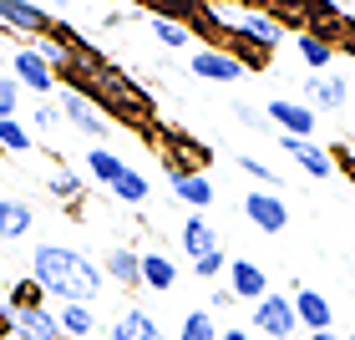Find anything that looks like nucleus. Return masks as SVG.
I'll return each mask as SVG.
<instances>
[{
    "label": "nucleus",
    "mask_w": 355,
    "mask_h": 340,
    "mask_svg": "<svg viewBox=\"0 0 355 340\" xmlns=\"http://www.w3.org/2000/svg\"><path fill=\"white\" fill-rule=\"evenodd\" d=\"M218 315L208 310V305H198V310H183V320H178V340H218Z\"/></svg>",
    "instance_id": "b1692460"
},
{
    "label": "nucleus",
    "mask_w": 355,
    "mask_h": 340,
    "mask_svg": "<svg viewBox=\"0 0 355 340\" xmlns=\"http://www.w3.org/2000/svg\"><path fill=\"white\" fill-rule=\"evenodd\" d=\"M345 340H355V335H345Z\"/></svg>",
    "instance_id": "58836bf2"
},
{
    "label": "nucleus",
    "mask_w": 355,
    "mask_h": 340,
    "mask_svg": "<svg viewBox=\"0 0 355 340\" xmlns=\"http://www.w3.org/2000/svg\"><path fill=\"white\" fill-rule=\"evenodd\" d=\"M56 122H61V107L56 102H36V107H31V133H51Z\"/></svg>",
    "instance_id": "72a5a7b5"
},
{
    "label": "nucleus",
    "mask_w": 355,
    "mask_h": 340,
    "mask_svg": "<svg viewBox=\"0 0 355 340\" xmlns=\"http://www.w3.org/2000/svg\"><path fill=\"white\" fill-rule=\"evenodd\" d=\"M239 173H249L254 183H264V188H274V193H279V173H274V168L264 163V158H249V153H239Z\"/></svg>",
    "instance_id": "c756f323"
},
{
    "label": "nucleus",
    "mask_w": 355,
    "mask_h": 340,
    "mask_svg": "<svg viewBox=\"0 0 355 340\" xmlns=\"http://www.w3.org/2000/svg\"><path fill=\"white\" fill-rule=\"evenodd\" d=\"M0 117H21V82L0 76Z\"/></svg>",
    "instance_id": "473e14b6"
},
{
    "label": "nucleus",
    "mask_w": 355,
    "mask_h": 340,
    "mask_svg": "<svg viewBox=\"0 0 355 340\" xmlns=\"http://www.w3.org/2000/svg\"><path fill=\"white\" fill-rule=\"evenodd\" d=\"M112 193V198H117V203H127V208H142V203H148V173H137V168H127L122 178H117V183H112L107 188Z\"/></svg>",
    "instance_id": "a878e982"
},
{
    "label": "nucleus",
    "mask_w": 355,
    "mask_h": 340,
    "mask_svg": "<svg viewBox=\"0 0 355 340\" xmlns=\"http://www.w3.org/2000/svg\"><path fill=\"white\" fill-rule=\"evenodd\" d=\"M188 71L198 76V82H218V87H234V82H244V76H249L244 56H239V51H223V46H193Z\"/></svg>",
    "instance_id": "20e7f679"
},
{
    "label": "nucleus",
    "mask_w": 355,
    "mask_h": 340,
    "mask_svg": "<svg viewBox=\"0 0 355 340\" xmlns=\"http://www.w3.org/2000/svg\"><path fill=\"white\" fill-rule=\"evenodd\" d=\"M56 325H61V340H92L96 335V310L92 305H56Z\"/></svg>",
    "instance_id": "4be33fe9"
},
{
    "label": "nucleus",
    "mask_w": 355,
    "mask_h": 340,
    "mask_svg": "<svg viewBox=\"0 0 355 340\" xmlns=\"http://www.w3.org/2000/svg\"><path fill=\"white\" fill-rule=\"evenodd\" d=\"M234 305H239V300H234L229 284H214V289H208V310H214V315H218V310H234Z\"/></svg>",
    "instance_id": "f704fd0d"
},
{
    "label": "nucleus",
    "mask_w": 355,
    "mask_h": 340,
    "mask_svg": "<svg viewBox=\"0 0 355 340\" xmlns=\"http://www.w3.org/2000/svg\"><path fill=\"white\" fill-rule=\"evenodd\" d=\"M0 31H26V36H51L56 21L36 0H0Z\"/></svg>",
    "instance_id": "9d476101"
},
{
    "label": "nucleus",
    "mask_w": 355,
    "mask_h": 340,
    "mask_svg": "<svg viewBox=\"0 0 355 340\" xmlns=\"http://www.w3.org/2000/svg\"><path fill=\"white\" fill-rule=\"evenodd\" d=\"M193 280H203V284H218L223 280V274H229V254H223V249H214V254H203V259H193Z\"/></svg>",
    "instance_id": "c85d7f7f"
},
{
    "label": "nucleus",
    "mask_w": 355,
    "mask_h": 340,
    "mask_svg": "<svg viewBox=\"0 0 355 340\" xmlns=\"http://www.w3.org/2000/svg\"><path fill=\"white\" fill-rule=\"evenodd\" d=\"M10 335L15 340H61L56 310L41 305V310H10Z\"/></svg>",
    "instance_id": "f3484780"
},
{
    "label": "nucleus",
    "mask_w": 355,
    "mask_h": 340,
    "mask_svg": "<svg viewBox=\"0 0 355 340\" xmlns=\"http://www.w3.org/2000/svg\"><path fill=\"white\" fill-rule=\"evenodd\" d=\"M178 259L163 254V249H142V289H153V295H168V289H178Z\"/></svg>",
    "instance_id": "6ab92c4d"
},
{
    "label": "nucleus",
    "mask_w": 355,
    "mask_h": 340,
    "mask_svg": "<svg viewBox=\"0 0 355 340\" xmlns=\"http://www.w3.org/2000/svg\"><path fill=\"white\" fill-rule=\"evenodd\" d=\"M148 31L168 46V51H188V41H193V26H188V21H178V15H153Z\"/></svg>",
    "instance_id": "393cba45"
},
{
    "label": "nucleus",
    "mask_w": 355,
    "mask_h": 340,
    "mask_svg": "<svg viewBox=\"0 0 355 340\" xmlns=\"http://www.w3.org/2000/svg\"><path fill=\"white\" fill-rule=\"evenodd\" d=\"M178 249H183V254H188V264H193V259L214 254V249H223V244H218V229H214V223H208L203 214H188V219H183V229H178Z\"/></svg>",
    "instance_id": "a211bd4d"
},
{
    "label": "nucleus",
    "mask_w": 355,
    "mask_h": 340,
    "mask_svg": "<svg viewBox=\"0 0 355 340\" xmlns=\"http://www.w3.org/2000/svg\"><path fill=\"white\" fill-rule=\"evenodd\" d=\"M295 51H300V61H304L310 71H330V67H335V51H340V46L325 41V36H315V31H300V36H295Z\"/></svg>",
    "instance_id": "5701e85b"
},
{
    "label": "nucleus",
    "mask_w": 355,
    "mask_h": 340,
    "mask_svg": "<svg viewBox=\"0 0 355 340\" xmlns=\"http://www.w3.org/2000/svg\"><path fill=\"white\" fill-rule=\"evenodd\" d=\"M264 117L279 137H315V127H320V112L310 102H295V96H269Z\"/></svg>",
    "instance_id": "0eeeda50"
},
{
    "label": "nucleus",
    "mask_w": 355,
    "mask_h": 340,
    "mask_svg": "<svg viewBox=\"0 0 355 340\" xmlns=\"http://www.w3.org/2000/svg\"><path fill=\"white\" fill-rule=\"evenodd\" d=\"M310 340H345L340 330H320V335H310Z\"/></svg>",
    "instance_id": "e433bc0d"
},
{
    "label": "nucleus",
    "mask_w": 355,
    "mask_h": 340,
    "mask_svg": "<svg viewBox=\"0 0 355 340\" xmlns=\"http://www.w3.org/2000/svg\"><path fill=\"white\" fill-rule=\"evenodd\" d=\"M218 340H254V330H249V325H223Z\"/></svg>",
    "instance_id": "c9c22d12"
},
{
    "label": "nucleus",
    "mask_w": 355,
    "mask_h": 340,
    "mask_svg": "<svg viewBox=\"0 0 355 340\" xmlns=\"http://www.w3.org/2000/svg\"><path fill=\"white\" fill-rule=\"evenodd\" d=\"M10 76L21 82V92H36L41 102L56 92V71L41 61V51H36V46H15V51H10Z\"/></svg>",
    "instance_id": "6e6552de"
},
{
    "label": "nucleus",
    "mask_w": 355,
    "mask_h": 340,
    "mask_svg": "<svg viewBox=\"0 0 355 340\" xmlns=\"http://www.w3.org/2000/svg\"><path fill=\"white\" fill-rule=\"evenodd\" d=\"M279 148L295 158V163L310 173V178H320V183H325V178H335V158H330V148H320L315 137H279Z\"/></svg>",
    "instance_id": "2eb2a0df"
},
{
    "label": "nucleus",
    "mask_w": 355,
    "mask_h": 340,
    "mask_svg": "<svg viewBox=\"0 0 355 340\" xmlns=\"http://www.w3.org/2000/svg\"><path fill=\"white\" fill-rule=\"evenodd\" d=\"M229 112H234V122H239V127H249V133H274V127H269V117H264V107H249V102H234Z\"/></svg>",
    "instance_id": "2f4dec72"
},
{
    "label": "nucleus",
    "mask_w": 355,
    "mask_h": 340,
    "mask_svg": "<svg viewBox=\"0 0 355 340\" xmlns=\"http://www.w3.org/2000/svg\"><path fill=\"white\" fill-rule=\"evenodd\" d=\"M6 305H10V310H41V305H46V289L26 274V280H15V284H10Z\"/></svg>",
    "instance_id": "cd10ccee"
},
{
    "label": "nucleus",
    "mask_w": 355,
    "mask_h": 340,
    "mask_svg": "<svg viewBox=\"0 0 355 340\" xmlns=\"http://www.w3.org/2000/svg\"><path fill=\"white\" fill-rule=\"evenodd\" d=\"M0 148H6V153H31V148H36V133H31V122H21V117H0Z\"/></svg>",
    "instance_id": "bb28decb"
},
{
    "label": "nucleus",
    "mask_w": 355,
    "mask_h": 340,
    "mask_svg": "<svg viewBox=\"0 0 355 340\" xmlns=\"http://www.w3.org/2000/svg\"><path fill=\"white\" fill-rule=\"evenodd\" d=\"M102 274L112 284H122V289H142V249L132 244H112L102 254Z\"/></svg>",
    "instance_id": "ddd939ff"
},
{
    "label": "nucleus",
    "mask_w": 355,
    "mask_h": 340,
    "mask_svg": "<svg viewBox=\"0 0 355 340\" xmlns=\"http://www.w3.org/2000/svg\"><path fill=\"white\" fill-rule=\"evenodd\" d=\"M229 289H234V300H244V305H259L269 295V274L254 264V259H229Z\"/></svg>",
    "instance_id": "4468645a"
},
{
    "label": "nucleus",
    "mask_w": 355,
    "mask_h": 340,
    "mask_svg": "<svg viewBox=\"0 0 355 340\" xmlns=\"http://www.w3.org/2000/svg\"><path fill=\"white\" fill-rule=\"evenodd\" d=\"M36 229V208L26 198H0V244H15Z\"/></svg>",
    "instance_id": "aec40b11"
},
{
    "label": "nucleus",
    "mask_w": 355,
    "mask_h": 340,
    "mask_svg": "<svg viewBox=\"0 0 355 340\" xmlns=\"http://www.w3.org/2000/svg\"><path fill=\"white\" fill-rule=\"evenodd\" d=\"M82 163H87V178H92V183H102V188H112V183H117V178H122L127 168H132L122 153H112L107 142H96V148L82 158Z\"/></svg>",
    "instance_id": "412c9836"
},
{
    "label": "nucleus",
    "mask_w": 355,
    "mask_h": 340,
    "mask_svg": "<svg viewBox=\"0 0 355 340\" xmlns=\"http://www.w3.org/2000/svg\"><path fill=\"white\" fill-rule=\"evenodd\" d=\"M249 330L254 335H269V340H300V315H295V300L269 289L259 305H249Z\"/></svg>",
    "instance_id": "7ed1b4c3"
},
{
    "label": "nucleus",
    "mask_w": 355,
    "mask_h": 340,
    "mask_svg": "<svg viewBox=\"0 0 355 340\" xmlns=\"http://www.w3.org/2000/svg\"><path fill=\"white\" fill-rule=\"evenodd\" d=\"M345 10H350V15H355V0H345Z\"/></svg>",
    "instance_id": "4c0bfd02"
},
{
    "label": "nucleus",
    "mask_w": 355,
    "mask_h": 340,
    "mask_svg": "<svg viewBox=\"0 0 355 340\" xmlns=\"http://www.w3.org/2000/svg\"><path fill=\"white\" fill-rule=\"evenodd\" d=\"M234 31V41L244 46V51H259V56H274L284 46V21L274 10H259V6H244V10H234V15H223Z\"/></svg>",
    "instance_id": "f03ea898"
},
{
    "label": "nucleus",
    "mask_w": 355,
    "mask_h": 340,
    "mask_svg": "<svg viewBox=\"0 0 355 340\" xmlns=\"http://www.w3.org/2000/svg\"><path fill=\"white\" fill-rule=\"evenodd\" d=\"M31 280L56 305H92L107 289L102 264H96L92 254L71 249V244H36L31 249Z\"/></svg>",
    "instance_id": "f257e3e1"
},
{
    "label": "nucleus",
    "mask_w": 355,
    "mask_h": 340,
    "mask_svg": "<svg viewBox=\"0 0 355 340\" xmlns=\"http://www.w3.org/2000/svg\"><path fill=\"white\" fill-rule=\"evenodd\" d=\"M51 193H56V198H82V193H87V183H82V173H71V168H56L51 173Z\"/></svg>",
    "instance_id": "7c9ffc66"
},
{
    "label": "nucleus",
    "mask_w": 355,
    "mask_h": 340,
    "mask_svg": "<svg viewBox=\"0 0 355 340\" xmlns=\"http://www.w3.org/2000/svg\"><path fill=\"white\" fill-rule=\"evenodd\" d=\"M295 315H300V330H310V335H320V330H335V310H330V300L320 295V289H310V284H295Z\"/></svg>",
    "instance_id": "f8f14e48"
},
{
    "label": "nucleus",
    "mask_w": 355,
    "mask_h": 340,
    "mask_svg": "<svg viewBox=\"0 0 355 340\" xmlns=\"http://www.w3.org/2000/svg\"><path fill=\"white\" fill-rule=\"evenodd\" d=\"M163 173H168L173 198L183 203L188 214H203V208L218 198V193H214V178H208V173H198V168H183L178 158H163Z\"/></svg>",
    "instance_id": "39448f33"
},
{
    "label": "nucleus",
    "mask_w": 355,
    "mask_h": 340,
    "mask_svg": "<svg viewBox=\"0 0 355 340\" xmlns=\"http://www.w3.org/2000/svg\"><path fill=\"white\" fill-rule=\"evenodd\" d=\"M56 107H61V122H71L76 133H87V137H96V142L112 133V117H102V107H96L82 87H61Z\"/></svg>",
    "instance_id": "423d86ee"
},
{
    "label": "nucleus",
    "mask_w": 355,
    "mask_h": 340,
    "mask_svg": "<svg viewBox=\"0 0 355 340\" xmlns=\"http://www.w3.org/2000/svg\"><path fill=\"white\" fill-rule=\"evenodd\" d=\"M304 102L315 112H340L350 102V82L340 71H304Z\"/></svg>",
    "instance_id": "9b49d317"
},
{
    "label": "nucleus",
    "mask_w": 355,
    "mask_h": 340,
    "mask_svg": "<svg viewBox=\"0 0 355 340\" xmlns=\"http://www.w3.org/2000/svg\"><path fill=\"white\" fill-rule=\"evenodd\" d=\"M244 219L259 234H284L289 229V203L274 188H254V193H244Z\"/></svg>",
    "instance_id": "1a4fd4ad"
},
{
    "label": "nucleus",
    "mask_w": 355,
    "mask_h": 340,
    "mask_svg": "<svg viewBox=\"0 0 355 340\" xmlns=\"http://www.w3.org/2000/svg\"><path fill=\"white\" fill-rule=\"evenodd\" d=\"M107 340H163V325H157V315H148L142 305H127L107 325Z\"/></svg>",
    "instance_id": "dca6fc26"
}]
</instances>
